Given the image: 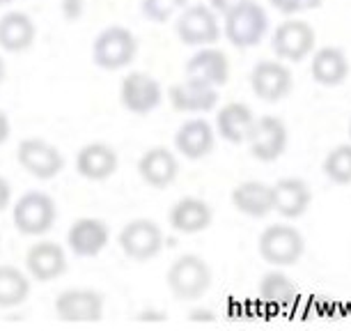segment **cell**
Returning a JSON list of instances; mask_svg holds the SVG:
<instances>
[{"mask_svg": "<svg viewBox=\"0 0 351 331\" xmlns=\"http://www.w3.org/2000/svg\"><path fill=\"white\" fill-rule=\"evenodd\" d=\"M269 3L280 14H299L303 10L319 8V0H269Z\"/></svg>", "mask_w": 351, "mask_h": 331, "instance_id": "31", "label": "cell"}, {"mask_svg": "<svg viewBox=\"0 0 351 331\" xmlns=\"http://www.w3.org/2000/svg\"><path fill=\"white\" fill-rule=\"evenodd\" d=\"M269 32V14L255 0L239 5L223 16V35L237 49L257 46Z\"/></svg>", "mask_w": 351, "mask_h": 331, "instance_id": "4", "label": "cell"}, {"mask_svg": "<svg viewBox=\"0 0 351 331\" xmlns=\"http://www.w3.org/2000/svg\"><path fill=\"white\" fill-rule=\"evenodd\" d=\"M5 74H8V69H5V60L0 58V83L5 81Z\"/></svg>", "mask_w": 351, "mask_h": 331, "instance_id": "38", "label": "cell"}, {"mask_svg": "<svg viewBox=\"0 0 351 331\" xmlns=\"http://www.w3.org/2000/svg\"><path fill=\"white\" fill-rule=\"evenodd\" d=\"M67 251L56 242H35L25 251V271L32 281L51 283L67 271Z\"/></svg>", "mask_w": 351, "mask_h": 331, "instance_id": "14", "label": "cell"}, {"mask_svg": "<svg viewBox=\"0 0 351 331\" xmlns=\"http://www.w3.org/2000/svg\"><path fill=\"white\" fill-rule=\"evenodd\" d=\"M16 161L35 180H53L64 170V157L53 143L44 138H23L16 145Z\"/></svg>", "mask_w": 351, "mask_h": 331, "instance_id": "8", "label": "cell"}, {"mask_svg": "<svg viewBox=\"0 0 351 331\" xmlns=\"http://www.w3.org/2000/svg\"><path fill=\"white\" fill-rule=\"evenodd\" d=\"M163 102V88L147 71H129L120 83V104L134 115H149Z\"/></svg>", "mask_w": 351, "mask_h": 331, "instance_id": "12", "label": "cell"}, {"mask_svg": "<svg viewBox=\"0 0 351 331\" xmlns=\"http://www.w3.org/2000/svg\"><path fill=\"white\" fill-rule=\"evenodd\" d=\"M12 3V0H0V5H10Z\"/></svg>", "mask_w": 351, "mask_h": 331, "instance_id": "39", "label": "cell"}, {"mask_svg": "<svg viewBox=\"0 0 351 331\" xmlns=\"http://www.w3.org/2000/svg\"><path fill=\"white\" fill-rule=\"evenodd\" d=\"M56 315L62 322H74V324H90L99 322L104 317L106 299L99 290L92 288H69L62 290L56 297Z\"/></svg>", "mask_w": 351, "mask_h": 331, "instance_id": "10", "label": "cell"}, {"mask_svg": "<svg viewBox=\"0 0 351 331\" xmlns=\"http://www.w3.org/2000/svg\"><path fill=\"white\" fill-rule=\"evenodd\" d=\"M138 175L152 189H168L180 177V159L168 148H149L138 159Z\"/></svg>", "mask_w": 351, "mask_h": 331, "instance_id": "19", "label": "cell"}, {"mask_svg": "<svg viewBox=\"0 0 351 331\" xmlns=\"http://www.w3.org/2000/svg\"><path fill=\"white\" fill-rule=\"evenodd\" d=\"M10 203H12V187H10V182L0 175V214L10 207Z\"/></svg>", "mask_w": 351, "mask_h": 331, "instance_id": "34", "label": "cell"}, {"mask_svg": "<svg viewBox=\"0 0 351 331\" xmlns=\"http://www.w3.org/2000/svg\"><path fill=\"white\" fill-rule=\"evenodd\" d=\"M136 320H141V322H163L165 313H163V310H141V313L136 315Z\"/></svg>", "mask_w": 351, "mask_h": 331, "instance_id": "36", "label": "cell"}, {"mask_svg": "<svg viewBox=\"0 0 351 331\" xmlns=\"http://www.w3.org/2000/svg\"><path fill=\"white\" fill-rule=\"evenodd\" d=\"M117 244L129 260L149 262L163 251V233L152 218H134L120 230Z\"/></svg>", "mask_w": 351, "mask_h": 331, "instance_id": "9", "label": "cell"}, {"mask_svg": "<svg viewBox=\"0 0 351 331\" xmlns=\"http://www.w3.org/2000/svg\"><path fill=\"white\" fill-rule=\"evenodd\" d=\"M289 145V131L280 117L262 115L255 117L253 131L248 136V152L250 157L262 163H271L285 155Z\"/></svg>", "mask_w": 351, "mask_h": 331, "instance_id": "11", "label": "cell"}, {"mask_svg": "<svg viewBox=\"0 0 351 331\" xmlns=\"http://www.w3.org/2000/svg\"><path fill=\"white\" fill-rule=\"evenodd\" d=\"M110 242V228L95 216L76 218L67 230V247L78 258H97Z\"/></svg>", "mask_w": 351, "mask_h": 331, "instance_id": "15", "label": "cell"}, {"mask_svg": "<svg viewBox=\"0 0 351 331\" xmlns=\"http://www.w3.org/2000/svg\"><path fill=\"white\" fill-rule=\"evenodd\" d=\"M175 32L186 46H214L223 35L218 14L209 5H186L175 23Z\"/></svg>", "mask_w": 351, "mask_h": 331, "instance_id": "7", "label": "cell"}, {"mask_svg": "<svg viewBox=\"0 0 351 331\" xmlns=\"http://www.w3.org/2000/svg\"><path fill=\"white\" fill-rule=\"evenodd\" d=\"M30 297V274L0 264V308H16Z\"/></svg>", "mask_w": 351, "mask_h": 331, "instance_id": "27", "label": "cell"}, {"mask_svg": "<svg viewBox=\"0 0 351 331\" xmlns=\"http://www.w3.org/2000/svg\"><path fill=\"white\" fill-rule=\"evenodd\" d=\"M12 134V124H10V117L5 111H0V145L8 143V138Z\"/></svg>", "mask_w": 351, "mask_h": 331, "instance_id": "37", "label": "cell"}, {"mask_svg": "<svg viewBox=\"0 0 351 331\" xmlns=\"http://www.w3.org/2000/svg\"><path fill=\"white\" fill-rule=\"evenodd\" d=\"M274 212L282 218H301L313 205V191L301 177H282L274 187Z\"/></svg>", "mask_w": 351, "mask_h": 331, "instance_id": "22", "label": "cell"}, {"mask_svg": "<svg viewBox=\"0 0 351 331\" xmlns=\"http://www.w3.org/2000/svg\"><path fill=\"white\" fill-rule=\"evenodd\" d=\"M14 226L25 237H42L56 226L58 207L56 201L44 191H28L14 203Z\"/></svg>", "mask_w": 351, "mask_h": 331, "instance_id": "5", "label": "cell"}, {"mask_svg": "<svg viewBox=\"0 0 351 331\" xmlns=\"http://www.w3.org/2000/svg\"><path fill=\"white\" fill-rule=\"evenodd\" d=\"M211 267L207 260L195 253H184L168 267L165 283L172 297L180 301H195L211 288Z\"/></svg>", "mask_w": 351, "mask_h": 331, "instance_id": "1", "label": "cell"}, {"mask_svg": "<svg viewBox=\"0 0 351 331\" xmlns=\"http://www.w3.org/2000/svg\"><path fill=\"white\" fill-rule=\"evenodd\" d=\"M257 251L271 267H294L306 253V237L289 223H271L262 230L257 240Z\"/></svg>", "mask_w": 351, "mask_h": 331, "instance_id": "2", "label": "cell"}, {"mask_svg": "<svg viewBox=\"0 0 351 331\" xmlns=\"http://www.w3.org/2000/svg\"><path fill=\"white\" fill-rule=\"evenodd\" d=\"M189 0H143V16L152 23H165L186 8Z\"/></svg>", "mask_w": 351, "mask_h": 331, "instance_id": "30", "label": "cell"}, {"mask_svg": "<svg viewBox=\"0 0 351 331\" xmlns=\"http://www.w3.org/2000/svg\"><path fill=\"white\" fill-rule=\"evenodd\" d=\"M349 138H351V117H349Z\"/></svg>", "mask_w": 351, "mask_h": 331, "instance_id": "40", "label": "cell"}, {"mask_svg": "<svg viewBox=\"0 0 351 331\" xmlns=\"http://www.w3.org/2000/svg\"><path fill=\"white\" fill-rule=\"evenodd\" d=\"M168 99L172 109L180 113H209L218 106V88L186 76L184 81L170 85Z\"/></svg>", "mask_w": 351, "mask_h": 331, "instance_id": "17", "label": "cell"}, {"mask_svg": "<svg viewBox=\"0 0 351 331\" xmlns=\"http://www.w3.org/2000/svg\"><path fill=\"white\" fill-rule=\"evenodd\" d=\"M317 32L308 21L303 19H287V21L278 23V28L271 35V49L276 58L285 62H301L308 56L315 53Z\"/></svg>", "mask_w": 351, "mask_h": 331, "instance_id": "6", "label": "cell"}, {"mask_svg": "<svg viewBox=\"0 0 351 331\" xmlns=\"http://www.w3.org/2000/svg\"><path fill=\"white\" fill-rule=\"evenodd\" d=\"M189 320L191 322H214L216 320V313L209 308H193L189 313Z\"/></svg>", "mask_w": 351, "mask_h": 331, "instance_id": "35", "label": "cell"}, {"mask_svg": "<svg viewBox=\"0 0 351 331\" xmlns=\"http://www.w3.org/2000/svg\"><path fill=\"white\" fill-rule=\"evenodd\" d=\"M175 150L184 159H191V161H200V159L209 157L216 150L214 127L207 120H202V117H191V120H186L177 129Z\"/></svg>", "mask_w": 351, "mask_h": 331, "instance_id": "20", "label": "cell"}, {"mask_svg": "<svg viewBox=\"0 0 351 331\" xmlns=\"http://www.w3.org/2000/svg\"><path fill=\"white\" fill-rule=\"evenodd\" d=\"M248 81L250 88H253V95L269 104L282 102L294 88V76L280 58L278 60H260L250 71Z\"/></svg>", "mask_w": 351, "mask_h": 331, "instance_id": "13", "label": "cell"}, {"mask_svg": "<svg viewBox=\"0 0 351 331\" xmlns=\"http://www.w3.org/2000/svg\"><path fill=\"white\" fill-rule=\"evenodd\" d=\"M60 12L67 21H78L85 14V0H62Z\"/></svg>", "mask_w": 351, "mask_h": 331, "instance_id": "32", "label": "cell"}, {"mask_svg": "<svg viewBox=\"0 0 351 331\" xmlns=\"http://www.w3.org/2000/svg\"><path fill=\"white\" fill-rule=\"evenodd\" d=\"M257 290H260L262 299L271 304V306H287V304L296 299V293H299L294 283L289 281V276L285 274L280 267L267 271L260 279Z\"/></svg>", "mask_w": 351, "mask_h": 331, "instance_id": "28", "label": "cell"}, {"mask_svg": "<svg viewBox=\"0 0 351 331\" xmlns=\"http://www.w3.org/2000/svg\"><path fill=\"white\" fill-rule=\"evenodd\" d=\"M186 76L221 88L230 78V58L216 46H200L186 60Z\"/></svg>", "mask_w": 351, "mask_h": 331, "instance_id": "21", "label": "cell"}, {"mask_svg": "<svg viewBox=\"0 0 351 331\" xmlns=\"http://www.w3.org/2000/svg\"><path fill=\"white\" fill-rule=\"evenodd\" d=\"M230 201L237 212L250 218H264L274 212V191L260 180H246L237 184L230 194Z\"/></svg>", "mask_w": 351, "mask_h": 331, "instance_id": "25", "label": "cell"}, {"mask_svg": "<svg viewBox=\"0 0 351 331\" xmlns=\"http://www.w3.org/2000/svg\"><path fill=\"white\" fill-rule=\"evenodd\" d=\"M243 3H248V0H209V8L214 10L218 16H225Z\"/></svg>", "mask_w": 351, "mask_h": 331, "instance_id": "33", "label": "cell"}, {"mask_svg": "<svg viewBox=\"0 0 351 331\" xmlns=\"http://www.w3.org/2000/svg\"><path fill=\"white\" fill-rule=\"evenodd\" d=\"M138 56V39L124 25H108L92 42V60L99 69L120 71Z\"/></svg>", "mask_w": 351, "mask_h": 331, "instance_id": "3", "label": "cell"}, {"mask_svg": "<svg viewBox=\"0 0 351 331\" xmlns=\"http://www.w3.org/2000/svg\"><path fill=\"white\" fill-rule=\"evenodd\" d=\"M322 173L328 182L337 187H349L351 184V143L337 145L326 155L322 163Z\"/></svg>", "mask_w": 351, "mask_h": 331, "instance_id": "29", "label": "cell"}, {"mask_svg": "<svg viewBox=\"0 0 351 331\" xmlns=\"http://www.w3.org/2000/svg\"><path fill=\"white\" fill-rule=\"evenodd\" d=\"M255 115L253 109L243 102H230L218 109L216 113V134L228 143L241 145L248 143V136L253 131Z\"/></svg>", "mask_w": 351, "mask_h": 331, "instance_id": "24", "label": "cell"}, {"mask_svg": "<svg viewBox=\"0 0 351 331\" xmlns=\"http://www.w3.org/2000/svg\"><path fill=\"white\" fill-rule=\"evenodd\" d=\"M310 76L324 88H335L349 78V58L340 46H322L313 53Z\"/></svg>", "mask_w": 351, "mask_h": 331, "instance_id": "23", "label": "cell"}, {"mask_svg": "<svg viewBox=\"0 0 351 331\" xmlns=\"http://www.w3.org/2000/svg\"><path fill=\"white\" fill-rule=\"evenodd\" d=\"M170 228L182 235H197L204 233L214 223V209L207 201L195 196L180 198L168 212Z\"/></svg>", "mask_w": 351, "mask_h": 331, "instance_id": "18", "label": "cell"}, {"mask_svg": "<svg viewBox=\"0 0 351 331\" xmlns=\"http://www.w3.org/2000/svg\"><path fill=\"white\" fill-rule=\"evenodd\" d=\"M76 173L83 177V180L90 182H104L117 173V166H120V157L112 145L95 141L83 145L81 150L76 152Z\"/></svg>", "mask_w": 351, "mask_h": 331, "instance_id": "16", "label": "cell"}, {"mask_svg": "<svg viewBox=\"0 0 351 331\" xmlns=\"http://www.w3.org/2000/svg\"><path fill=\"white\" fill-rule=\"evenodd\" d=\"M37 39V25L25 12H8L0 16V49L8 53L28 51Z\"/></svg>", "mask_w": 351, "mask_h": 331, "instance_id": "26", "label": "cell"}]
</instances>
